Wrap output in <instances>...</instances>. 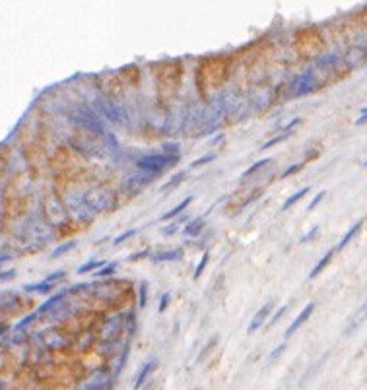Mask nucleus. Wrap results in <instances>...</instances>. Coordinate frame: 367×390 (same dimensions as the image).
<instances>
[{
    "label": "nucleus",
    "mask_w": 367,
    "mask_h": 390,
    "mask_svg": "<svg viewBox=\"0 0 367 390\" xmlns=\"http://www.w3.org/2000/svg\"><path fill=\"white\" fill-rule=\"evenodd\" d=\"M133 235H136V229H129V231H125L123 235H118L117 239H115V245H117V246H118V245H123V243H125L127 239H131Z\"/></svg>",
    "instance_id": "nucleus-22"
},
{
    "label": "nucleus",
    "mask_w": 367,
    "mask_h": 390,
    "mask_svg": "<svg viewBox=\"0 0 367 390\" xmlns=\"http://www.w3.org/2000/svg\"><path fill=\"white\" fill-rule=\"evenodd\" d=\"M177 161H179V152H177V146H171V152H165V154H150L144 156L136 161V167L144 173L150 175H158L173 167Z\"/></svg>",
    "instance_id": "nucleus-1"
},
{
    "label": "nucleus",
    "mask_w": 367,
    "mask_h": 390,
    "mask_svg": "<svg viewBox=\"0 0 367 390\" xmlns=\"http://www.w3.org/2000/svg\"><path fill=\"white\" fill-rule=\"evenodd\" d=\"M365 318H367V303H363L361 305V309L353 315L352 318H350V324L346 326V330H344V334L348 336V334H352V332H355L359 326H361V322H365Z\"/></svg>",
    "instance_id": "nucleus-7"
},
{
    "label": "nucleus",
    "mask_w": 367,
    "mask_h": 390,
    "mask_svg": "<svg viewBox=\"0 0 367 390\" xmlns=\"http://www.w3.org/2000/svg\"><path fill=\"white\" fill-rule=\"evenodd\" d=\"M324 196H326V190H321V192H319V194H317V196L313 198V202L309 204V210H315V208H317V204L321 202Z\"/></svg>",
    "instance_id": "nucleus-27"
},
{
    "label": "nucleus",
    "mask_w": 367,
    "mask_h": 390,
    "mask_svg": "<svg viewBox=\"0 0 367 390\" xmlns=\"http://www.w3.org/2000/svg\"><path fill=\"white\" fill-rule=\"evenodd\" d=\"M286 311H288V305H282L278 311H276V313L272 315V318H270V324H276L280 318L284 317V313H286Z\"/></svg>",
    "instance_id": "nucleus-23"
},
{
    "label": "nucleus",
    "mask_w": 367,
    "mask_h": 390,
    "mask_svg": "<svg viewBox=\"0 0 367 390\" xmlns=\"http://www.w3.org/2000/svg\"><path fill=\"white\" fill-rule=\"evenodd\" d=\"M284 349H286V344H280V346L276 347V349H274L272 353H270V357H268V363H272V361H274V359H278V357H280V353H282Z\"/></svg>",
    "instance_id": "nucleus-26"
},
{
    "label": "nucleus",
    "mask_w": 367,
    "mask_h": 390,
    "mask_svg": "<svg viewBox=\"0 0 367 390\" xmlns=\"http://www.w3.org/2000/svg\"><path fill=\"white\" fill-rule=\"evenodd\" d=\"M334 252H336V246H334V248H330V250H328V252H326V254L323 256V258L317 262V266H315V268L311 270V274H309V278H311V280H313V278H317V276L321 274L324 268L328 266V262H330V258L334 256Z\"/></svg>",
    "instance_id": "nucleus-9"
},
{
    "label": "nucleus",
    "mask_w": 367,
    "mask_h": 390,
    "mask_svg": "<svg viewBox=\"0 0 367 390\" xmlns=\"http://www.w3.org/2000/svg\"><path fill=\"white\" fill-rule=\"evenodd\" d=\"M51 288H53V284H49V282L45 280L43 284H35V286H30V288H28V291H41V293H45V291H49Z\"/></svg>",
    "instance_id": "nucleus-20"
},
{
    "label": "nucleus",
    "mask_w": 367,
    "mask_h": 390,
    "mask_svg": "<svg viewBox=\"0 0 367 390\" xmlns=\"http://www.w3.org/2000/svg\"><path fill=\"white\" fill-rule=\"evenodd\" d=\"M158 367V359H152V361H148L144 367H142V371H140V375L136 376V380H134V388H140L142 384H144V380H146L148 376L152 375V371Z\"/></svg>",
    "instance_id": "nucleus-8"
},
{
    "label": "nucleus",
    "mask_w": 367,
    "mask_h": 390,
    "mask_svg": "<svg viewBox=\"0 0 367 390\" xmlns=\"http://www.w3.org/2000/svg\"><path fill=\"white\" fill-rule=\"evenodd\" d=\"M363 167H367V161H365V163H363Z\"/></svg>",
    "instance_id": "nucleus-35"
},
{
    "label": "nucleus",
    "mask_w": 367,
    "mask_h": 390,
    "mask_svg": "<svg viewBox=\"0 0 367 390\" xmlns=\"http://www.w3.org/2000/svg\"><path fill=\"white\" fill-rule=\"evenodd\" d=\"M191 202H192V196H187V198H185L183 202L177 204L173 210H169L167 214H163V216L160 217V219H162V221H165V219H173V217H177L179 214H181V212H185V208H187V206H189Z\"/></svg>",
    "instance_id": "nucleus-11"
},
{
    "label": "nucleus",
    "mask_w": 367,
    "mask_h": 390,
    "mask_svg": "<svg viewBox=\"0 0 367 390\" xmlns=\"http://www.w3.org/2000/svg\"><path fill=\"white\" fill-rule=\"evenodd\" d=\"M301 167H303V163H295V165H292L290 169H286V171L282 173V179H288L290 175H294V173H297V171H301Z\"/></svg>",
    "instance_id": "nucleus-24"
},
{
    "label": "nucleus",
    "mask_w": 367,
    "mask_h": 390,
    "mask_svg": "<svg viewBox=\"0 0 367 390\" xmlns=\"http://www.w3.org/2000/svg\"><path fill=\"white\" fill-rule=\"evenodd\" d=\"M216 342H218V340H216V338H214V340H212V342H208V344H206V347H204V349H202V351H200V357H198V359H202V357H204L206 353H208V349H210V347H214V346H216Z\"/></svg>",
    "instance_id": "nucleus-31"
},
{
    "label": "nucleus",
    "mask_w": 367,
    "mask_h": 390,
    "mask_svg": "<svg viewBox=\"0 0 367 390\" xmlns=\"http://www.w3.org/2000/svg\"><path fill=\"white\" fill-rule=\"evenodd\" d=\"M175 229H177V223H171L169 227H165V229H163V235H173Z\"/></svg>",
    "instance_id": "nucleus-33"
},
{
    "label": "nucleus",
    "mask_w": 367,
    "mask_h": 390,
    "mask_svg": "<svg viewBox=\"0 0 367 390\" xmlns=\"http://www.w3.org/2000/svg\"><path fill=\"white\" fill-rule=\"evenodd\" d=\"M307 192H309V187H305V188H299V190H297V192H295V194H292V196H290V198H288V200H286V202L282 204V212H286V210H288V208H290V206H294V204L297 202V200H299V198H303V196H305V194H307Z\"/></svg>",
    "instance_id": "nucleus-14"
},
{
    "label": "nucleus",
    "mask_w": 367,
    "mask_h": 390,
    "mask_svg": "<svg viewBox=\"0 0 367 390\" xmlns=\"http://www.w3.org/2000/svg\"><path fill=\"white\" fill-rule=\"evenodd\" d=\"M183 179H185V173H183V171H181V173H177V175H173V177L169 179V183H167V185H163V187H162V192H167V190L175 188L177 185H179V183L183 181Z\"/></svg>",
    "instance_id": "nucleus-15"
},
{
    "label": "nucleus",
    "mask_w": 367,
    "mask_h": 390,
    "mask_svg": "<svg viewBox=\"0 0 367 390\" xmlns=\"http://www.w3.org/2000/svg\"><path fill=\"white\" fill-rule=\"evenodd\" d=\"M208 258H210V254H208V252H204V254H202V258H200L198 268L194 270V280H198V278L202 276V272H204V268H206V264H208Z\"/></svg>",
    "instance_id": "nucleus-19"
},
{
    "label": "nucleus",
    "mask_w": 367,
    "mask_h": 390,
    "mask_svg": "<svg viewBox=\"0 0 367 390\" xmlns=\"http://www.w3.org/2000/svg\"><path fill=\"white\" fill-rule=\"evenodd\" d=\"M97 107H99V111L103 113V116H105L107 120L115 122V124H123V122L127 120L125 109H123L120 105H117L115 101L107 99V97H99V99H97Z\"/></svg>",
    "instance_id": "nucleus-2"
},
{
    "label": "nucleus",
    "mask_w": 367,
    "mask_h": 390,
    "mask_svg": "<svg viewBox=\"0 0 367 390\" xmlns=\"http://www.w3.org/2000/svg\"><path fill=\"white\" fill-rule=\"evenodd\" d=\"M214 159H216V156H214V154H208V156H204V158L192 161L191 167H200V165H206V163H210V161H214Z\"/></svg>",
    "instance_id": "nucleus-21"
},
{
    "label": "nucleus",
    "mask_w": 367,
    "mask_h": 390,
    "mask_svg": "<svg viewBox=\"0 0 367 390\" xmlns=\"http://www.w3.org/2000/svg\"><path fill=\"white\" fill-rule=\"evenodd\" d=\"M140 307H146V284H140Z\"/></svg>",
    "instance_id": "nucleus-29"
},
{
    "label": "nucleus",
    "mask_w": 367,
    "mask_h": 390,
    "mask_svg": "<svg viewBox=\"0 0 367 390\" xmlns=\"http://www.w3.org/2000/svg\"><path fill=\"white\" fill-rule=\"evenodd\" d=\"M270 311H272V303H266L263 305L261 309H259V313L253 317V320H251V324H249V334L253 332H257L263 324H265V320L268 318V315H270Z\"/></svg>",
    "instance_id": "nucleus-6"
},
{
    "label": "nucleus",
    "mask_w": 367,
    "mask_h": 390,
    "mask_svg": "<svg viewBox=\"0 0 367 390\" xmlns=\"http://www.w3.org/2000/svg\"><path fill=\"white\" fill-rule=\"evenodd\" d=\"M181 250L179 248H173V250H163V252H158L154 254V260L156 262H165V260H179L181 258Z\"/></svg>",
    "instance_id": "nucleus-13"
},
{
    "label": "nucleus",
    "mask_w": 367,
    "mask_h": 390,
    "mask_svg": "<svg viewBox=\"0 0 367 390\" xmlns=\"http://www.w3.org/2000/svg\"><path fill=\"white\" fill-rule=\"evenodd\" d=\"M288 134H290V132H282V134H278L276 138H272V140H268L266 144H263V150H268V148H272V146H276V144H280V142H284V140L288 138Z\"/></svg>",
    "instance_id": "nucleus-18"
},
{
    "label": "nucleus",
    "mask_w": 367,
    "mask_h": 390,
    "mask_svg": "<svg viewBox=\"0 0 367 390\" xmlns=\"http://www.w3.org/2000/svg\"><path fill=\"white\" fill-rule=\"evenodd\" d=\"M70 248H74V243H64L62 246H59L55 252H53V256H60V254H64L66 250H70Z\"/></svg>",
    "instance_id": "nucleus-28"
},
{
    "label": "nucleus",
    "mask_w": 367,
    "mask_h": 390,
    "mask_svg": "<svg viewBox=\"0 0 367 390\" xmlns=\"http://www.w3.org/2000/svg\"><path fill=\"white\" fill-rule=\"evenodd\" d=\"M361 225H363V219H359V221H357V223L353 225L352 229H350V231H348V233H346V235H344V237H342V241H340V245L336 246V250H342V248H346V246L350 245V241H352L353 237H355V235L359 233V229H361Z\"/></svg>",
    "instance_id": "nucleus-10"
},
{
    "label": "nucleus",
    "mask_w": 367,
    "mask_h": 390,
    "mask_svg": "<svg viewBox=\"0 0 367 390\" xmlns=\"http://www.w3.org/2000/svg\"><path fill=\"white\" fill-rule=\"evenodd\" d=\"M76 118H78V120H80L84 126H88L89 130H95V132H101V130H103L101 120L93 115L91 111H88V109H82V111H78V113H76Z\"/></svg>",
    "instance_id": "nucleus-5"
},
{
    "label": "nucleus",
    "mask_w": 367,
    "mask_h": 390,
    "mask_svg": "<svg viewBox=\"0 0 367 390\" xmlns=\"http://www.w3.org/2000/svg\"><path fill=\"white\" fill-rule=\"evenodd\" d=\"M363 122H367V109H363V113H361L359 118L355 120V124H363Z\"/></svg>",
    "instance_id": "nucleus-34"
},
{
    "label": "nucleus",
    "mask_w": 367,
    "mask_h": 390,
    "mask_svg": "<svg viewBox=\"0 0 367 390\" xmlns=\"http://www.w3.org/2000/svg\"><path fill=\"white\" fill-rule=\"evenodd\" d=\"M315 76L313 74H301V76H297L294 80V86H292V89H294V97H299V95H305V93H309V91H313V87H315Z\"/></svg>",
    "instance_id": "nucleus-3"
},
{
    "label": "nucleus",
    "mask_w": 367,
    "mask_h": 390,
    "mask_svg": "<svg viewBox=\"0 0 367 390\" xmlns=\"http://www.w3.org/2000/svg\"><path fill=\"white\" fill-rule=\"evenodd\" d=\"M99 266H105V260H91L88 264L80 266L78 272H80V274H86V272H91V270H95V268H99Z\"/></svg>",
    "instance_id": "nucleus-16"
},
{
    "label": "nucleus",
    "mask_w": 367,
    "mask_h": 390,
    "mask_svg": "<svg viewBox=\"0 0 367 390\" xmlns=\"http://www.w3.org/2000/svg\"><path fill=\"white\" fill-rule=\"evenodd\" d=\"M115 268H117V264H107V266H103L101 270H99L95 276H101V278L103 276H111L113 272H115Z\"/></svg>",
    "instance_id": "nucleus-25"
},
{
    "label": "nucleus",
    "mask_w": 367,
    "mask_h": 390,
    "mask_svg": "<svg viewBox=\"0 0 367 390\" xmlns=\"http://www.w3.org/2000/svg\"><path fill=\"white\" fill-rule=\"evenodd\" d=\"M317 231H319V227H313V229H311V233H309V235H305V237L301 239V243H307L309 239H313V237L317 235Z\"/></svg>",
    "instance_id": "nucleus-32"
},
{
    "label": "nucleus",
    "mask_w": 367,
    "mask_h": 390,
    "mask_svg": "<svg viewBox=\"0 0 367 390\" xmlns=\"http://www.w3.org/2000/svg\"><path fill=\"white\" fill-rule=\"evenodd\" d=\"M169 299H171V297H169V293H165V295L162 297V301H160V313H163V311L167 309V305H169Z\"/></svg>",
    "instance_id": "nucleus-30"
},
{
    "label": "nucleus",
    "mask_w": 367,
    "mask_h": 390,
    "mask_svg": "<svg viewBox=\"0 0 367 390\" xmlns=\"http://www.w3.org/2000/svg\"><path fill=\"white\" fill-rule=\"evenodd\" d=\"M313 311H315V303H309L307 307H305V309H303V311H301V313L295 317L294 322L290 324V328L286 330V338H292V336H294V334L297 332V330H299V328H301L305 322H307L309 317L313 315Z\"/></svg>",
    "instance_id": "nucleus-4"
},
{
    "label": "nucleus",
    "mask_w": 367,
    "mask_h": 390,
    "mask_svg": "<svg viewBox=\"0 0 367 390\" xmlns=\"http://www.w3.org/2000/svg\"><path fill=\"white\" fill-rule=\"evenodd\" d=\"M204 217H198V219H194V221H191L187 227H185V235L187 237H194V235H198V233L204 229Z\"/></svg>",
    "instance_id": "nucleus-12"
},
{
    "label": "nucleus",
    "mask_w": 367,
    "mask_h": 390,
    "mask_svg": "<svg viewBox=\"0 0 367 390\" xmlns=\"http://www.w3.org/2000/svg\"><path fill=\"white\" fill-rule=\"evenodd\" d=\"M268 163H270V158H265V159H261V161H257V163H253L249 169L243 173V177H251V175L257 173L259 169H263V167H265V165H268Z\"/></svg>",
    "instance_id": "nucleus-17"
}]
</instances>
